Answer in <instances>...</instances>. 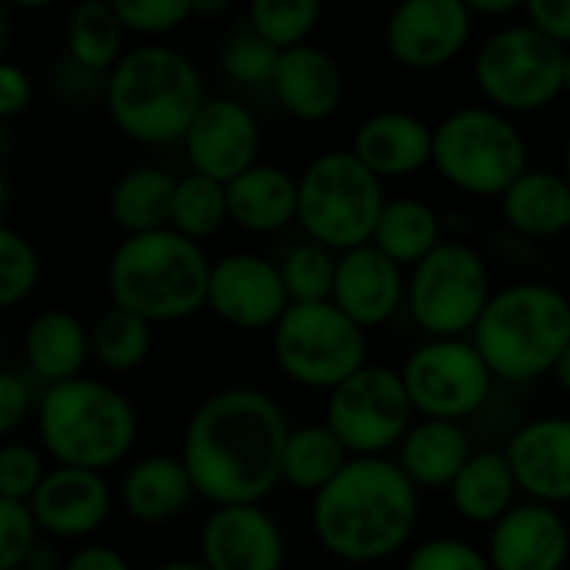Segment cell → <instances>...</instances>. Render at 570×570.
<instances>
[{
    "mask_svg": "<svg viewBox=\"0 0 570 570\" xmlns=\"http://www.w3.org/2000/svg\"><path fill=\"white\" fill-rule=\"evenodd\" d=\"M471 341L494 381L531 384L554 374L570 347V297L541 281L508 284L494 291Z\"/></svg>",
    "mask_w": 570,
    "mask_h": 570,
    "instance_id": "4",
    "label": "cell"
},
{
    "mask_svg": "<svg viewBox=\"0 0 570 570\" xmlns=\"http://www.w3.org/2000/svg\"><path fill=\"white\" fill-rule=\"evenodd\" d=\"M124 37H127V27L117 7L107 0H83L70 7L67 13V30H63L67 60H73L77 67L97 77L110 73L127 57Z\"/></svg>",
    "mask_w": 570,
    "mask_h": 570,
    "instance_id": "31",
    "label": "cell"
},
{
    "mask_svg": "<svg viewBox=\"0 0 570 570\" xmlns=\"http://www.w3.org/2000/svg\"><path fill=\"white\" fill-rule=\"evenodd\" d=\"M43 478H47V468H43V458L33 444L7 441L0 448V501L30 504V498L37 494Z\"/></svg>",
    "mask_w": 570,
    "mask_h": 570,
    "instance_id": "40",
    "label": "cell"
},
{
    "mask_svg": "<svg viewBox=\"0 0 570 570\" xmlns=\"http://www.w3.org/2000/svg\"><path fill=\"white\" fill-rule=\"evenodd\" d=\"M551 377L558 381V387H561V391H568L570 394V347L564 351V357L558 361V367H554V374H551Z\"/></svg>",
    "mask_w": 570,
    "mask_h": 570,
    "instance_id": "50",
    "label": "cell"
},
{
    "mask_svg": "<svg viewBox=\"0 0 570 570\" xmlns=\"http://www.w3.org/2000/svg\"><path fill=\"white\" fill-rule=\"evenodd\" d=\"M281 50L271 47L250 23L234 27L220 47V70L240 87H274Z\"/></svg>",
    "mask_w": 570,
    "mask_h": 570,
    "instance_id": "38",
    "label": "cell"
},
{
    "mask_svg": "<svg viewBox=\"0 0 570 570\" xmlns=\"http://www.w3.org/2000/svg\"><path fill=\"white\" fill-rule=\"evenodd\" d=\"M504 454L528 501L548 508L570 504V417L551 414L521 424Z\"/></svg>",
    "mask_w": 570,
    "mask_h": 570,
    "instance_id": "19",
    "label": "cell"
},
{
    "mask_svg": "<svg viewBox=\"0 0 570 570\" xmlns=\"http://www.w3.org/2000/svg\"><path fill=\"white\" fill-rule=\"evenodd\" d=\"M414 404L401 371L367 364L327 394L324 424L344 441L351 458H384L414 428Z\"/></svg>",
    "mask_w": 570,
    "mask_h": 570,
    "instance_id": "12",
    "label": "cell"
},
{
    "mask_svg": "<svg viewBox=\"0 0 570 570\" xmlns=\"http://www.w3.org/2000/svg\"><path fill=\"white\" fill-rule=\"evenodd\" d=\"M30 511L43 534L60 541H80L107 524L114 511V494L104 474L53 464L37 494L30 498Z\"/></svg>",
    "mask_w": 570,
    "mask_h": 570,
    "instance_id": "18",
    "label": "cell"
},
{
    "mask_svg": "<svg viewBox=\"0 0 570 570\" xmlns=\"http://www.w3.org/2000/svg\"><path fill=\"white\" fill-rule=\"evenodd\" d=\"M210 267L200 244L167 227L120 240L107 264V291L114 307L147 324H174L207 307Z\"/></svg>",
    "mask_w": 570,
    "mask_h": 570,
    "instance_id": "5",
    "label": "cell"
},
{
    "mask_svg": "<svg viewBox=\"0 0 570 570\" xmlns=\"http://www.w3.org/2000/svg\"><path fill=\"white\" fill-rule=\"evenodd\" d=\"M564 94H570V50L564 57Z\"/></svg>",
    "mask_w": 570,
    "mask_h": 570,
    "instance_id": "52",
    "label": "cell"
},
{
    "mask_svg": "<svg viewBox=\"0 0 570 570\" xmlns=\"http://www.w3.org/2000/svg\"><path fill=\"white\" fill-rule=\"evenodd\" d=\"M90 357V331L77 314L47 307L23 331V361L43 387L67 384L83 377V364Z\"/></svg>",
    "mask_w": 570,
    "mask_h": 570,
    "instance_id": "26",
    "label": "cell"
},
{
    "mask_svg": "<svg viewBox=\"0 0 570 570\" xmlns=\"http://www.w3.org/2000/svg\"><path fill=\"white\" fill-rule=\"evenodd\" d=\"M207 307L217 321L237 331H274L287 314L291 297L281 267L261 254H227L210 267Z\"/></svg>",
    "mask_w": 570,
    "mask_h": 570,
    "instance_id": "15",
    "label": "cell"
},
{
    "mask_svg": "<svg viewBox=\"0 0 570 570\" xmlns=\"http://www.w3.org/2000/svg\"><path fill=\"white\" fill-rule=\"evenodd\" d=\"M281 374L307 391H337L367 367V331L357 327L334 301L291 304L271 331Z\"/></svg>",
    "mask_w": 570,
    "mask_h": 570,
    "instance_id": "9",
    "label": "cell"
},
{
    "mask_svg": "<svg viewBox=\"0 0 570 570\" xmlns=\"http://www.w3.org/2000/svg\"><path fill=\"white\" fill-rule=\"evenodd\" d=\"M63 570H134L127 564V558L114 548H104V544H87L80 551H73Z\"/></svg>",
    "mask_w": 570,
    "mask_h": 570,
    "instance_id": "47",
    "label": "cell"
},
{
    "mask_svg": "<svg viewBox=\"0 0 570 570\" xmlns=\"http://www.w3.org/2000/svg\"><path fill=\"white\" fill-rule=\"evenodd\" d=\"M20 570H33V568H20Z\"/></svg>",
    "mask_w": 570,
    "mask_h": 570,
    "instance_id": "54",
    "label": "cell"
},
{
    "mask_svg": "<svg viewBox=\"0 0 570 570\" xmlns=\"http://www.w3.org/2000/svg\"><path fill=\"white\" fill-rule=\"evenodd\" d=\"M127 33L164 37L194 17V0H114Z\"/></svg>",
    "mask_w": 570,
    "mask_h": 570,
    "instance_id": "41",
    "label": "cell"
},
{
    "mask_svg": "<svg viewBox=\"0 0 570 570\" xmlns=\"http://www.w3.org/2000/svg\"><path fill=\"white\" fill-rule=\"evenodd\" d=\"M351 451L327 424H301L291 428L284 448V484L304 494H321L337 474L351 464Z\"/></svg>",
    "mask_w": 570,
    "mask_h": 570,
    "instance_id": "33",
    "label": "cell"
},
{
    "mask_svg": "<svg viewBox=\"0 0 570 570\" xmlns=\"http://www.w3.org/2000/svg\"><path fill=\"white\" fill-rule=\"evenodd\" d=\"M471 458V438L458 421L417 417L407 438L401 441L394 461L414 481L417 491H451Z\"/></svg>",
    "mask_w": 570,
    "mask_h": 570,
    "instance_id": "24",
    "label": "cell"
},
{
    "mask_svg": "<svg viewBox=\"0 0 570 570\" xmlns=\"http://www.w3.org/2000/svg\"><path fill=\"white\" fill-rule=\"evenodd\" d=\"M474 33L468 0H404L391 10L384 47L407 70H438L458 60Z\"/></svg>",
    "mask_w": 570,
    "mask_h": 570,
    "instance_id": "14",
    "label": "cell"
},
{
    "mask_svg": "<svg viewBox=\"0 0 570 570\" xmlns=\"http://www.w3.org/2000/svg\"><path fill=\"white\" fill-rule=\"evenodd\" d=\"M154 324H147L144 317L124 311V307H107L94 327H90V357L114 374H127L134 367H140L150 354L154 344Z\"/></svg>",
    "mask_w": 570,
    "mask_h": 570,
    "instance_id": "34",
    "label": "cell"
},
{
    "mask_svg": "<svg viewBox=\"0 0 570 570\" xmlns=\"http://www.w3.org/2000/svg\"><path fill=\"white\" fill-rule=\"evenodd\" d=\"M501 214L511 230L531 240L561 237L570 230V180L564 170L531 167L501 197Z\"/></svg>",
    "mask_w": 570,
    "mask_h": 570,
    "instance_id": "28",
    "label": "cell"
},
{
    "mask_svg": "<svg viewBox=\"0 0 570 570\" xmlns=\"http://www.w3.org/2000/svg\"><path fill=\"white\" fill-rule=\"evenodd\" d=\"M197 488L180 458H140L120 481V508L140 524H167L187 511Z\"/></svg>",
    "mask_w": 570,
    "mask_h": 570,
    "instance_id": "27",
    "label": "cell"
},
{
    "mask_svg": "<svg viewBox=\"0 0 570 570\" xmlns=\"http://www.w3.org/2000/svg\"><path fill=\"white\" fill-rule=\"evenodd\" d=\"M104 94L114 127L127 140L147 147L184 144L194 117L207 104L194 60L164 43L127 50V57L107 73Z\"/></svg>",
    "mask_w": 570,
    "mask_h": 570,
    "instance_id": "3",
    "label": "cell"
},
{
    "mask_svg": "<svg viewBox=\"0 0 570 570\" xmlns=\"http://www.w3.org/2000/svg\"><path fill=\"white\" fill-rule=\"evenodd\" d=\"M434 170L471 197H504L531 170L528 140L494 107H458L434 127Z\"/></svg>",
    "mask_w": 570,
    "mask_h": 570,
    "instance_id": "8",
    "label": "cell"
},
{
    "mask_svg": "<svg viewBox=\"0 0 570 570\" xmlns=\"http://www.w3.org/2000/svg\"><path fill=\"white\" fill-rule=\"evenodd\" d=\"M40 524L23 501H0V570H20L30 564L40 538Z\"/></svg>",
    "mask_w": 570,
    "mask_h": 570,
    "instance_id": "42",
    "label": "cell"
},
{
    "mask_svg": "<svg viewBox=\"0 0 570 570\" xmlns=\"http://www.w3.org/2000/svg\"><path fill=\"white\" fill-rule=\"evenodd\" d=\"M321 20V3L314 0H254L247 23L281 53L304 47Z\"/></svg>",
    "mask_w": 570,
    "mask_h": 570,
    "instance_id": "37",
    "label": "cell"
},
{
    "mask_svg": "<svg viewBox=\"0 0 570 570\" xmlns=\"http://www.w3.org/2000/svg\"><path fill=\"white\" fill-rule=\"evenodd\" d=\"M414 414L431 421H464L478 414L494 387V374L474 341H424L401 367Z\"/></svg>",
    "mask_w": 570,
    "mask_h": 570,
    "instance_id": "13",
    "label": "cell"
},
{
    "mask_svg": "<svg viewBox=\"0 0 570 570\" xmlns=\"http://www.w3.org/2000/svg\"><path fill=\"white\" fill-rule=\"evenodd\" d=\"M177 180L164 167H130L110 187V217L127 237L157 234L170 227Z\"/></svg>",
    "mask_w": 570,
    "mask_h": 570,
    "instance_id": "30",
    "label": "cell"
},
{
    "mask_svg": "<svg viewBox=\"0 0 570 570\" xmlns=\"http://www.w3.org/2000/svg\"><path fill=\"white\" fill-rule=\"evenodd\" d=\"M33 97V83L30 73L17 63H0V117L13 120L30 107Z\"/></svg>",
    "mask_w": 570,
    "mask_h": 570,
    "instance_id": "46",
    "label": "cell"
},
{
    "mask_svg": "<svg viewBox=\"0 0 570 570\" xmlns=\"http://www.w3.org/2000/svg\"><path fill=\"white\" fill-rule=\"evenodd\" d=\"M518 478L511 471V461L504 451H474L468 468L458 474L451 488L454 511L471 524H498L518 508Z\"/></svg>",
    "mask_w": 570,
    "mask_h": 570,
    "instance_id": "29",
    "label": "cell"
},
{
    "mask_svg": "<svg viewBox=\"0 0 570 570\" xmlns=\"http://www.w3.org/2000/svg\"><path fill=\"white\" fill-rule=\"evenodd\" d=\"M230 224L247 234H277L297 220L301 184L277 164H257L227 184Z\"/></svg>",
    "mask_w": 570,
    "mask_h": 570,
    "instance_id": "25",
    "label": "cell"
},
{
    "mask_svg": "<svg viewBox=\"0 0 570 570\" xmlns=\"http://www.w3.org/2000/svg\"><path fill=\"white\" fill-rule=\"evenodd\" d=\"M37 434L60 468L110 471L137 444V411L107 381L77 377L43 387L37 397Z\"/></svg>",
    "mask_w": 570,
    "mask_h": 570,
    "instance_id": "6",
    "label": "cell"
},
{
    "mask_svg": "<svg viewBox=\"0 0 570 570\" xmlns=\"http://www.w3.org/2000/svg\"><path fill=\"white\" fill-rule=\"evenodd\" d=\"M287 438V414L267 391L224 387L190 414L180 461L214 508L261 504L284 484Z\"/></svg>",
    "mask_w": 570,
    "mask_h": 570,
    "instance_id": "1",
    "label": "cell"
},
{
    "mask_svg": "<svg viewBox=\"0 0 570 570\" xmlns=\"http://www.w3.org/2000/svg\"><path fill=\"white\" fill-rule=\"evenodd\" d=\"M371 244L381 254H387L394 264L414 271L424 257H431L444 244L438 210L417 197H394L384 204V214L377 220Z\"/></svg>",
    "mask_w": 570,
    "mask_h": 570,
    "instance_id": "32",
    "label": "cell"
},
{
    "mask_svg": "<svg viewBox=\"0 0 570 570\" xmlns=\"http://www.w3.org/2000/svg\"><path fill=\"white\" fill-rule=\"evenodd\" d=\"M40 284V257L33 244L10 224L0 227V307L23 304Z\"/></svg>",
    "mask_w": 570,
    "mask_h": 570,
    "instance_id": "39",
    "label": "cell"
},
{
    "mask_svg": "<svg viewBox=\"0 0 570 570\" xmlns=\"http://www.w3.org/2000/svg\"><path fill=\"white\" fill-rule=\"evenodd\" d=\"M297 224L307 240L347 254L374 240L384 214V180L371 174L354 150H324L297 177Z\"/></svg>",
    "mask_w": 570,
    "mask_h": 570,
    "instance_id": "7",
    "label": "cell"
},
{
    "mask_svg": "<svg viewBox=\"0 0 570 570\" xmlns=\"http://www.w3.org/2000/svg\"><path fill=\"white\" fill-rule=\"evenodd\" d=\"M357 327L371 331L387 324L401 304H407V281L404 267L381 254L374 244L341 254L337 261V284L331 297Z\"/></svg>",
    "mask_w": 570,
    "mask_h": 570,
    "instance_id": "21",
    "label": "cell"
},
{
    "mask_svg": "<svg viewBox=\"0 0 570 570\" xmlns=\"http://www.w3.org/2000/svg\"><path fill=\"white\" fill-rule=\"evenodd\" d=\"M30 411H37V401L27 377H20L17 371H0V434L10 438Z\"/></svg>",
    "mask_w": 570,
    "mask_h": 570,
    "instance_id": "44",
    "label": "cell"
},
{
    "mask_svg": "<svg viewBox=\"0 0 570 570\" xmlns=\"http://www.w3.org/2000/svg\"><path fill=\"white\" fill-rule=\"evenodd\" d=\"M184 150L194 174L230 184L261 164V124L234 97H207L194 117Z\"/></svg>",
    "mask_w": 570,
    "mask_h": 570,
    "instance_id": "16",
    "label": "cell"
},
{
    "mask_svg": "<svg viewBox=\"0 0 570 570\" xmlns=\"http://www.w3.org/2000/svg\"><path fill=\"white\" fill-rule=\"evenodd\" d=\"M471 10H474V17H508V13L524 10V3H514V0H474Z\"/></svg>",
    "mask_w": 570,
    "mask_h": 570,
    "instance_id": "48",
    "label": "cell"
},
{
    "mask_svg": "<svg viewBox=\"0 0 570 570\" xmlns=\"http://www.w3.org/2000/svg\"><path fill=\"white\" fill-rule=\"evenodd\" d=\"M351 150L381 180L411 177L434 160V127L407 110H381L354 130Z\"/></svg>",
    "mask_w": 570,
    "mask_h": 570,
    "instance_id": "22",
    "label": "cell"
},
{
    "mask_svg": "<svg viewBox=\"0 0 570 570\" xmlns=\"http://www.w3.org/2000/svg\"><path fill=\"white\" fill-rule=\"evenodd\" d=\"M488 561L494 570H564L570 528L558 508L524 501L491 528Z\"/></svg>",
    "mask_w": 570,
    "mask_h": 570,
    "instance_id": "20",
    "label": "cell"
},
{
    "mask_svg": "<svg viewBox=\"0 0 570 570\" xmlns=\"http://www.w3.org/2000/svg\"><path fill=\"white\" fill-rule=\"evenodd\" d=\"M230 10V3L227 0H194V17L200 13V17H217V13H227Z\"/></svg>",
    "mask_w": 570,
    "mask_h": 570,
    "instance_id": "49",
    "label": "cell"
},
{
    "mask_svg": "<svg viewBox=\"0 0 570 570\" xmlns=\"http://www.w3.org/2000/svg\"><path fill=\"white\" fill-rule=\"evenodd\" d=\"M524 17L548 40L570 50V0H528Z\"/></svg>",
    "mask_w": 570,
    "mask_h": 570,
    "instance_id": "45",
    "label": "cell"
},
{
    "mask_svg": "<svg viewBox=\"0 0 570 570\" xmlns=\"http://www.w3.org/2000/svg\"><path fill=\"white\" fill-rule=\"evenodd\" d=\"M337 261H341V254H334V250H327V247H321L314 240L294 244L277 264L291 304H324V301H331L334 284H337Z\"/></svg>",
    "mask_w": 570,
    "mask_h": 570,
    "instance_id": "36",
    "label": "cell"
},
{
    "mask_svg": "<svg viewBox=\"0 0 570 570\" xmlns=\"http://www.w3.org/2000/svg\"><path fill=\"white\" fill-rule=\"evenodd\" d=\"M568 50L548 40L531 23L494 30L478 57L474 80L484 100L501 114H534L551 107L564 94Z\"/></svg>",
    "mask_w": 570,
    "mask_h": 570,
    "instance_id": "10",
    "label": "cell"
},
{
    "mask_svg": "<svg viewBox=\"0 0 570 570\" xmlns=\"http://www.w3.org/2000/svg\"><path fill=\"white\" fill-rule=\"evenodd\" d=\"M271 90L284 114L301 124H321L331 120L344 104V73L324 47L304 43L281 53Z\"/></svg>",
    "mask_w": 570,
    "mask_h": 570,
    "instance_id": "23",
    "label": "cell"
},
{
    "mask_svg": "<svg viewBox=\"0 0 570 570\" xmlns=\"http://www.w3.org/2000/svg\"><path fill=\"white\" fill-rule=\"evenodd\" d=\"M404 570H494L488 561V551H478L468 541L458 538H431L417 544L407 558Z\"/></svg>",
    "mask_w": 570,
    "mask_h": 570,
    "instance_id": "43",
    "label": "cell"
},
{
    "mask_svg": "<svg viewBox=\"0 0 570 570\" xmlns=\"http://www.w3.org/2000/svg\"><path fill=\"white\" fill-rule=\"evenodd\" d=\"M150 570H207L200 561H167V564H160V568H150Z\"/></svg>",
    "mask_w": 570,
    "mask_h": 570,
    "instance_id": "51",
    "label": "cell"
},
{
    "mask_svg": "<svg viewBox=\"0 0 570 570\" xmlns=\"http://www.w3.org/2000/svg\"><path fill=\"white\" fill-rule=\"evenodd\" d=\"M197 561L207 570H281L287 541L261 504L214 508L200 528Z\"/></svg>",
    "mask_w": 570,
    "mask_h": 570,
    "instance_id": "17",
    "label": "cell"
},
{
    "mask_svg": "<svg viewBox=\"0 0 570 570\" xmlns=\"http://www.w3.org/2000/svg\"><path fill=\"white\" fill-rule=\"evenodd\" d=\"M491 297L488 264L464 240H444L407 277V314L428 341L474 334Z\"/></svg>",
    "mask_w": 570,
    "mask_h": 570,
    "instance_id": "11",
    "label": "cell"
},
{
    "mask_svg": "<svg viewBox=\"0 0 570 570\" xmlns=\"http://www.w3.org/2000/svg\"><path fill=\"white\" fill-rule=\"evenodd\" d=\"M564 177L570 180V137H568V147H564Z\"/></svg>",
    "mask_w": 570,
    "mask_h": 570,
    "instance_id": "53",
    "label": "cell"
},
{
    "mask_svg": "<svg viewBox=\"0 0 570 570\" xmlns=\"http://www.w3.org/2000/svg\"><path fill=\"white\" fill-rule=\"evenodd\" d=\"M414 481L391 458H354L311 504L317 544L344 564L394 558L417 528Z\"/></svg>",
    "mask_w": 570,
    "mask_h": 570,
    "instance_id": "2",
    "label": "cell"
},
{
    "mask_svg": "<svg viewBox=\"0 0 570 570\" xmlns=\"http://www.w3.org/2000/svg\"><path fill=\"white\" fill-rule=\"evenodd\" d=\"M224 224H230L227 184L210 180L194 170L187 177H180L177 197H174V214H170V230L200 244V240L214 237Z\"/></svg>",
    "mask_w": 570,
    "mask_h": 570,
    "instance_id": "35",
    "label": "cell"
}]
</instances>
